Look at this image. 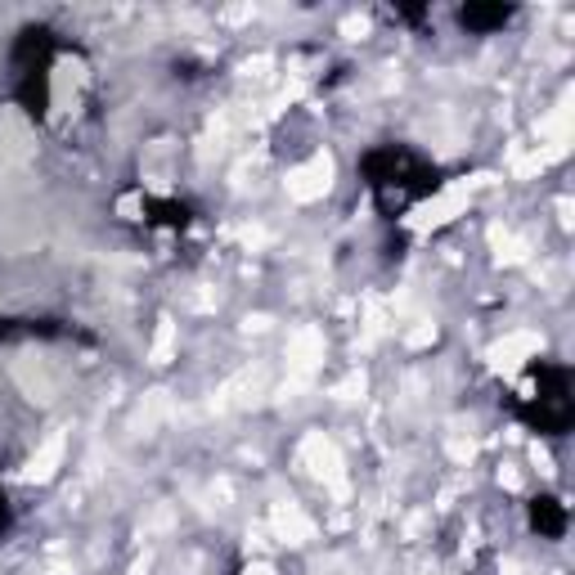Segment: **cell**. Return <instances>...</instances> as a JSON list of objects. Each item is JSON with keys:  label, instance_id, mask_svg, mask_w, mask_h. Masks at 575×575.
I'll return each mask as SVG.
<instances>
[{"label": "cell", "instance_id": "cell-1", "mask_svg": "<svg viewBox=\"0 0 575 575\" xmlns=\"http://www.w3.org/2000/svg\"><path fill=\"white\" fill-rule=\"evenodd\" d=\"M490 180H495V175H468V180H459V184L441 189L432 202H423V207L409 216V225H414V229H436V225H445V220L463 216V211H468V202H472V193H477V189H486Z\"/></svg>", "mask_w": 575, "mask_h": 575}, {"label": "cell", "instance_id": "cell-7", "mask_svg": "<svg viewBox=\"0 0 575 575\" xmlns=\"http://www.w3.org/2000/svg\"><path fill=\"white\" fill-rule=\"evenodd\" d=\"M270 526L283 544H310L315 540V522L297 508V504H274L270 508Z\"/></svg>", "mask_w": 575, "mask_h": 575}, {"label": "cell", "instance_id": "cell-9", "mask_svg": "<svg viewBox=\"0 0 575 575\" xmlns=\"http://www.w3.org/2000/svg\"><path fill=\"white\" fill-rule=\"evenodd\" d=\"M76 90H81V63L63 58L54 67V81H49V99H54V112H67L76 103Z\"/></svg>", "mask_w": 575, "mask_h": 575}, {"label": "cell", "instance_id": "cell-20", "mask_svg": "<svg viewBox=\"0 0 575 575\" xmlns=\"http://www.w3.org/2000/svg\"><path fill=\"white\" fill-rule=\"evenodd\" d=\"M499 481H504V486H508V490H517V486H522V477H517V472H513V468H504V472H499Z\"/></svg>", "mask_w": 575, "mask_h": 575}, {"label": "cell", "instance_id": "cell-5", "mask_svg": "<svg viewBox=\"0 0 575 575\" xmlns=\"http://www.w3.org/2000/svg\"><path fill=\"white\" fill-rule=\"evenodd\" d=\"M544 346V337L540 333H508L504 342H495L490 351H486V360H490V369L495 373H504V378H513L535 351Z\"/></svg>", "mask_w": 575, "mask_h": 575}, {"label": "cell", "instance_id": "cell-11", "mask_svg": "<svg viewBox=\"0 0 575 575\" xmlns=\"http://www.w3.org/2000/svg\"><path fill=\"white\" fill-rule=\"evenodd\" d=\"M490 243H495V256H499L504 265H517V261H526V243H522V238H513V234H504L499 225L490 229Z\"/></svg>", "mask_w": 575, "mask_h": 575}, {"label": "cell", "instance_id": "cell-3", "mask_svg": "<svg viewBox=\"0 0 575 575\" xmlns=\"http://www.w3.org/2000/svg\"><path fill=\"white\" fill-rule=\"evenodd\" d=\"M333 153H315V157H306L301 166H292L288 171V198H297V202H315V198H324L328 189H333Z\"/></svg>", "mask_w": 575, "mask_h": 575}, {"label": "cell", "instance_id": "cell-14", "mask_svg": "<svg viewBox=\"0 0 575 575\" xmlns=\"http://www.w3.org/2000/svg\"><path fill=\"white\" fill-rule=\"evenodd\" d=\"M364 31H369V18H355V13H351V18H342V36H351V40H360Z\"/></svg>", "mask_w": 575, "mask_h": 575}, {"label": "cell", "instance_id": "cell-10", "mask_svg": "<svg viewBox=\"0 0 575 575\" xmlns=\"http://www.w3.org/2000/svg\"><path fill=\"white\" fill-rule=\"evenodd\" d=\"M13 378H18V387H22L31 400H54V378H49V369H45L40 360H22V364L13 369Z\"/></svg>", "mask_w": 575, "mask_h": 575}, {"label": "cell", "instance_id": "cell-17", "mask_svg": "<svg viewBox=\"0 0 575 575\" xmlns=\"http://www.w3.org/2000/svg\"><path fill=\"white\" fill-rule=\"evenodd\" d=\"M360 391H364V378H346V382L337 387V396H342V400H355Z\"/></svg>", "mask_w": 575, "mask_h": 575}, {"label": "cell", "instance_id": "cell-13", "mask_svg": "<svg viewBox=\"0 0 575 575\" xmlns=\"http://www.w3.org/2000/svg\"><path fill=\"white\" fill-rule=\"evenodd\" d=\"M162 414H166V391H148V400L139 405V418H135V423L148 432V427H157V418H162Z\"/></svg>", "mask_w": 575, "mask_h": 575}, {"label": "cell", "instance_id": "cell-8", "mask_svg": "<svg viewBox=\"0 0 575 575\" xmlns=\"http://www.w3.org/2000/svg\"><path fill=\"white\" fill-rule=\"evenodd\" d=\"M63 450H67V436L63 432H54L31 459H27V468H22V481H49L54 472H58V463H63Z\"/></svg>", "mask_w": 575, "mask_h": 575}, {"label": "cell", "instance_id": "cell-4", "mask_svg": "<svg viewBox=\"0 0 575 575\" xmlns=\"http://www.w3.org/2000/svg\"><path fill=\"white\" fill-rule=\"evenodd\" d=\"M301 463L310 468V477H319L328 490H346V477H342V454H337V445L324 436V432H310L306 441H301Z\"/></svg>", "mask_w": 575, "mask_h": 575}, {"label": "cell", "instance_id": "cell-2", "mask_svg": "<svg viewBox=\"0 0 575 575\" xmlns=\"http://www.w3.org/2000/svg\"><path fill=\"white\" fill-rule=\"evenodd\" d=\"M36 153V135L18 108H0V171L27 166Z\"/></svg>", "mask_w": 575, "mask_h": 575}, {"label": "cell", "instance_id": "cell-12", "mask_svg": "<svg viewBox=\"0 0 575 575\" xmlns=\"http://www.w3.org/2000/svg\"><path fill=\"white\" fill-rule=\"evenodd\" d=\"M171 351H175V324H171V319H157V337H153L148 360H153V364H166Z\"/></svg>", "mask_w": 575, "mask_h": 575}, {"label": "cell", "instance_id": "cell-16", "mask_svg": "<svg viewBox=\"0 0 575 575\" xmlns=\"http://www.w3.org/2000/svg\"><path fill=\"white\" fill-rule=\"evenodd\" d=\"M427 342H436V324H418L409 333V346H427Z\"/></svg>", "mask_w": 575, "mask_h": 575}, {"label": "cell", "instance_id": "cell-19", "mask_svg": "<svg viewBox=\"0 0 575 575\" xmlns=\"http://www.w3.org/2000/svg\"><path fill=\"white\" fill-rule=\"evenodd\" d=\"M243 575H279L270 562H252V567H243Z\"/></svg>", "mask_w": 575, "mask_h": 575}, {"label": "cell", "instance_id": "cell-15", "mask_svg": "<svg viewBox=\"0 0 575 575\" xmlns=\"http://www.w3.org/2000/svg\"><path fill=\"white\" fill-rule=\"evenodd\" d=\"M265 72H270V58H265V54H256V58H247V63H243V76H256V81H261Z\"/></svg>", "mask_w": 575, "mask_h": 575}, {"label": "cell", "instance_id": "cell-6", "mask_svg": "<svg viewBox=\"0 0 575 575\" xmlns=\"http://www.w3.org/2000/svg\"><path fill=\"white\" fill-rule=\"evenodd\" d=\"M319 364H324V333L319 328H297L288 337V373L297 382H306Z\"/></svg>", "mask_w": 575, "mask_h": 575}, {"label": "cell", "instance_id": "cell-18", "mask_svg": "<svg viewBox=\"0 0 575 575\" xmlns=\"http://www.w3.org/2000/svg\"><path fill=\"white\" fill-rule=\"evenodd\" d=\"M535 463H540V472H553V459H549L544 445H535Z\"/></svg>", "mask_w": 575, "mask_h": 575}]
</instances>
